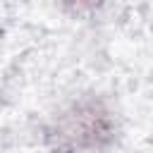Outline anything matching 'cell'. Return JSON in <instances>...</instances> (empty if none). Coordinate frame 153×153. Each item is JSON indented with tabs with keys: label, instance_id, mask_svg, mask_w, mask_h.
Segmentation results:
<instances>
[{
	"label": "cell",
	"instance_id": "1",
	"mask_svg": "<svg viewBox=\"0 0 153 153\" xmlns=\"http://www.w3.org/2000/svg\"><path fill=\"white\" fill-rule=\"evenodd\" d=\"M117 136V120L98 96H84L57 112L43 129V139L55 153H93Z\"/></svg>",
	"mask_w": 153,
	"mask_h": 153
},
{
	"label": "cell",
	"instance_id": "2",
	"mask_svg": "<svg viewBox=\"0 0 153 153\" xmlns=\"http://www.w3.org/2000/svg\"><path fill=\"white\" fill-rule=\"evenodd\" d=\"M55 2L62 12H67L72 17H88L105 5V0H55Z\"/></svg>",
	"mask_w": 153,
	"mask_h": 153
}]
</instances>
